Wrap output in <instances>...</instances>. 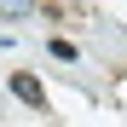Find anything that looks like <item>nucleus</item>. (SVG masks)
I'll list each match as a JSON object with an SVG mask.
<instances>
[{"mask_svg": "<svg viewBox=\"0 0 127 127\" xmlns=\"http://www.w3.org/2000/svg\"><path fill=\"white\" fill-rule=\"evenodd\" d=\"M12 98H23L29 110H40V104H46V87H40V75L17 69V75H12Z\"/></svg>", "mask_w": 127, "mask_h": 127, "instance_id": "f257e3e1", "label": "nucleus"}]
</instances>
